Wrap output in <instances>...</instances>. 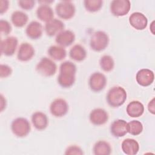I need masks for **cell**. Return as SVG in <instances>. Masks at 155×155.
I'll list each match as a JSON object with an SVG mask.
<instances>
[{"mask_svg": "<svg viewBox=\"0 0 155 155\" xmlns=\"http://www.w3.org/2000/svg\"><path fill=\"white\" fill-rule=\"evenodd\" d=\"M55 11L56 15L60 18L64 20H68L74 16L76 8L71 1H62L56 4Z\"/></svg>", "mask_w": 155, "mask_h": 155, "instance_id": "8992f818", "label": "cell"}, {"mask_svg": "<svg viewBox=\"0 0 155 155\" xmlns=\"http://www.w3.org/2000/svg\"><path fill=\"white\" fill-rule=\"evenodd\" d=\"M99 65L103 71L110 72L114 68V61L111 56L104 55L99 60Z\"/></svg>", "mask_w": 155, "mask_h": 155, "instance_id": "4316f807", "label": "cell"}, {"mask_svg": "<svg viewBox=\"0 0 155 155\" xmlns=\"http://www.w3.org/2000/svg\"><path fill=\"white\" fill-rule=\"evenodd\" d=\"M69 56L75 61L81 62L87 57V51L85 48L80 44L74 45L69 51Z\"/></svg>", "mask_w": 155, "mask_h": 155, "instance_id": "603a6c76", "label": "cell"}, {"mask_svg": "<svg viewBox=\"0 0 155 155\" xmlns=\"http://www.w3.org/2000/svg\"><path fill=\"white\" fill-rule=\"evenodd\" d=\"M84 154L82 150L78 146L76 145H73L68 147L65 151V154L66 155H72V154H78L82 155Z\"/></svg>", "mask_w": 155, "mask_h": 155, "instance_id": "4dcf8cb0", "label": "cell"}, {"mask_svg": "<svg viewBox=\"0 0 155 155\" xmlns=\"http://www.w3.org/2000/svg\"><path fill=\"white\" fill-rule=\"evenodd\" d=\"M35 4V1L33 0H20L18 1L19 6L23 10H30Z\"/></svg>", "mask_w": 155, "mask_h": 155, "instance_id": "1f68e13d", "label": "cell"}, {"mask_svg": "<svg viewBox=\"0 0 155 155\" xmlns=\"http://www.w3.org/2000/svg\"><path fill=\"white\" fill-rule=\"evenodd\" d=\"M0 97H1V99H0V101H1V111L2 112L5 108L7 102H6L5 99L4 97V96L2 94L0 95Z\"/></svg>", "mask_w": 155, "mask_h": 155, "instance_id": "d590c367", "label": "cell"}, {"mask_svg": "<svg viewBox=\"0 0 155 155\" xmlns=\"http://www.w3.org/2000/svg\"><path fill=\"white\" fill-rule=\"evenodd\" d=\"M89 119L90 122L94 125H102L108 121V114L104 109L97 108L90 112Z\"/></svg>", "mask_w": 155, "mask_h": 155, "instance_id": "4fadbf2b", "label": "cell"}, {"mask_svg": "<svg viewBox=\"0 0 155 155\" xmlns=\"http://www.w3.org/2000/svg\"><path fill=\"white\" fill-rule=\"evenodd\" d=\"M126 90L120 86H114L107 93L106 99L108 104L114 108L122 105L127 100Z\"/></svg>", "mask_w": 155, "mask_h": 155, "instance_id": "7a4b0ae2", "label": "cell"}, {"mask_svg": "<svg viewBox=\"0 0 155 155\" xmlns=\"http://www.w3.org/2000/svg\"><path fill=\"white\" fill-rule=\"evenodd\" d=\"M9 7V1L7 0L0 1V13L2 15L5 13Z\"/></svg>", "mask_w": 155, "mask_h": 155, "instance_id": "836d02e7", "label": "cell"}, {"mask_svg": "<svg viewBox=\"0 0 155 155\" xmlns=\"http://www.w3.org/2000/svg\"><path fill=\"white\" fill-rule=\"evenodd\" d=\"M36 70L39 74L43 76L50 77L56 73L57 65L52 59L44 57L41 58L36 65Z\"/></svg>", "mask_w": 155, "mask_h": 155, "instance_id": "5b68a950", "label": "cell"}, {"mask_svg": "<svg viewBox=\"0 0 155 155\" xmlns=\"http://www.w3.org/2000/svg\"><path fill=\"white\" fill-rule=\"evenodd\" d=\"M28 20V15L22 11H15L11 16L12 22L16 27H24L27 23Z\"/></svg>", "mask_w": 155, "mask_h": 155, "instance_id": "484cf974", "label": "cell"}, {"mask_svg": "<svg viewBox=\"0 0 155 155\" xmlns=\"http://www.w3.org/2000/svg\"><path fill=\"white\" fill-rule=\"evenodd\" d=\"M109 41V37L105 31L101 30L96 31L91 36L90 46L95 51H101L108 47Z\"/></svg>", "mask_w": 155, "mask_h": 155, "instance_id": "3957f363", "label": "cell"}, {"mask_svg": "<svg viewBox=\"0 0 155 155\" xmlns=\"http://www.w3.org/2000/svg\"><path fill=\"white\" fill-rule=\"evenodd\" d=\"M136 80L139 85L142 87H148L152 84L154 80L153 71L148 68L139 70L136 75Z\"/></svg>", "mask_w": 155, "mask_h": 155, "instance_id": "8fae6325", "label": "cell"}, {"mask_svg": "<svg viewBox=\"0 0 155 155\" xmlns=\"http://www.w3.org/2000/svg\"><path fill=\"white\" fill-rule=\"evenodd\" d=\"M130 24L136 30H144L148 24L147 17L140 12H134L129 17Z\"/></svg>", "mask_w": 155, "mask_h": 155, "instance_id": "5bb4252c", "label": "cell"}, {"mask_svg": "<svg viewBox=\"0 0 155 155\" xmlns=\"http://www.w3.org/2000/svg\"><path fill=\"white\" fill-rule=\"evenodd\" d=\"M76 66L71 61L63 62L59 67L58 83L63 88H70L73 85L76 80Z\"/></svg>", "mask_w": 155, "mask_h": 155, "instance_id": "6da1fadb", "label": "cell"}, {"mask_svg": "<svg viewBox=\"0 0 155 155\" xmlns=\"http://www.w3.org/2000/svg\"><path fill=\"white\" fill-rule=\"evenodd\" d=\"M31 122L33 127L38 130H45L48 124L47 115L41 111H36L31 115Z\"/></svg>", "mask_w": 155, "mask_h": 155, "instance_id": "d6986e66", "label": "cell"}, {"mask_svg": "<svg viewBox=\"0 0 155 155\" xmlns=\"http://www.w3.org/2000/svg\"><path fill=\"white\" fill-rule=\"evenodd\" d=\"M121 148L124 154L135 155L139 152V144L135 139L127 138L122 141Z\"/></svg>", "mask_w": 155, "mask_h": 155, "instance_id": "44dd1931", "label": "cell"}, {"mask_svg": "<svg viewBox=\"0 0 155 155\" xmlns=\"http://www.w3.org/2000/svg\"><path fill=\"white\" fill-rule=\"evenodd\" d=\"M68 111V104L62 98L54 99L50 104V111L51 114L56 117H61L65 116Z\"/></svg>", "mask_w": 155, "mask_h": 155, "instance_id": "9c48e42d", "label": "cell"}, {"mask_svg": "<svg viewBox=\"0 0 155 155\" xmlns=\"http://www.w3.org/2000/svg\"><path fill=\"white\" fill-rule=\"evenodd\" d=\"M75 41V35L70 30H64L56 35L55 41L59 46L65 47L71 45Z\"/></svg>", "mask_w": 155, "mask_h": 155, "instance_id": "9a60e30c", "label": "cell"}, {"mask_svg": "<svg viewBox=\"0 0 155 155\" xmlns=\"http://www.w3.org/2000/svg\"><path fill=\"white\" fill-rule=\"evenodd\" d=\"M107 78L103 73L94 72L89 78L88 85L91 90L97 93L105 88L107 83Z\"/></svg>", "mask_w": 155, "mask_h": 155, "instance_id": "52a82bcc", "label": "cell"}, {"mask_svg": "<svg viewBox=\"0 0 155 155\" xmlns=\"http://www.w3.org/2000/svg\"><path fill=\"white\" fill-rule=\"evenodd\" d=\"M35 50L32 45L28 42L22 43L18 48L17 58L21 62H27L35 56Z\"/></svg>", "mask_w": 155, "mask_h": 155, "instance_id": "7c38bea8", "label": "cell"}, {"mask_svg": "<svg viewBox=\"0 0 155 155\" xmlns=\"http://www.w3.org/2000/svg\"><path fill=\"white\" fill-rule=\"evenodd\" d=\"M126 111L130 117H138L143 114L144 106L139 101H133L127 105Z\"/></svg>", "mask_w": 155, "mask_h": 155, "instance_id": "7402d4cb", "label": "cell"}, {"mask_svg": "<svg viewBox=\"0 0 155 155\" xmlns=\"http://www.w3.org/2000/svg\"><path fill=\"white\" fill-rule=\"evenodd\" d=\"M18 44L16 37L8 36L1 42V53L7 56H11L15 53Z\"/></svg>", "mask_w": 155, "mask_h": 155, "instance_id": "30bf717a", "label": "cell"}, {"mask_svg": "<svg viewBox=\"0 0 155 155\" xmlns=\"http://www.w3.org/2000/svg\"><path fill=\"white\" fill-rule=\"evenodd\" d=\"M154 21H153L152 22H151V25H150V31H151V32L152 33V34L153 35H154Z\"/></svg>", "mask_w": 155, "mask_h": 155, "instance_id": "8d00e7d4", "label": "cell"}, {"mask_svg": "<svg viewBox=\"0 0 155 155\" xmlns=\"http://www.w3.org/2000/svg\"><path fill=\"white\" fill-rule=\"evenodd\" d=\"M93 151L94 155H109L111 153V147L108 142L99 140L94 145Z\"/></svg>", "mask_w": 155, "mask_h": 155, "instance_id": "d4e9b609", "label": "cell"}, {"mask_svg": "<svg viewBox=\"0 0 155 155\" xmlns=\"http://www.w3.org/2000/svg\"><path fill=\"white\" fill-rule=\"evenodd\" d=\"M43 33V27L42 24L36 21L30 22L26 27L25 33L27 37L31 39H38L40 38Z\"/></svg>", "mask_w": 155, "mask_h": 155, "instance_id": "e0dca14e", "label": "cell"}, {"mask_svg": "<svg viewBox=\"0 0 155 155\" xmlns=\"http://www.w3.org/2000/svg\"><path fill=\"white\" fill-rule=\"evenodd\" d=\"M143 131L142 124L137 120H133L127 123V132L133 136L140 134Z\"/></svg>", "mask_w": 155, "mask_h": 155, "instance_id": "83f0119b", "label": "cell"}, {"mask_svg": "<svg viewBox=\"0 0 155 155\" xmlns=\"http://www.w3.org/2000/svg\"><path fill=\"white\" fill-rule=\"evenodd\" d=\"M154 102H155L154 97H153L149 102V103L148 104V110L153 114H154V113H155V104H154Z\"/></svg>", "mask_w": 155, "mask_h": 155, "instance_id": "e575fe53", "label": "cell"}, {"mask_svg": "<svg viewBox=\"0 0 155 155\" xmlns=\"http://www.w3.org/2000/svg\"><path fill=\"white\" fill-rule=\"evenodd\" d=\"M65 27L64 22L58 19H53L45 23L44 29L47 35L53 36L58 35L64 30Z\"/></svg>", "mask_w": 155, "mask_h": 155, "instance_id": "2e32d148", "label": "cell"}, {"mask_svg": "<svg viewBox=\"0 0 155 155\" xmlns=\"http://www.w3.org/2000/svg\"><path fill=\"white\" fill-rule=\"evenodd\" d=\"M0 30L1 33L8 35L12 31V26L10 22L6 20H0Z\"/></svg>", "mask_w": 155, "mask_h": 155, "instance_id": "f546056e", "label": "cell"}, {"mask_svg": "<svg viewBox=\"0 0 155 155\" xmlns=\"http://www.w3.org/2000/svg\"><path fill=\"white\" fill-rule=\"evenodd\" d=\"M12 73V68L6 64L0 65V77L1 78H5L10 76Z\"/></svg>", "mask_w": 155, "mask_h": 155, "instance_id": "d6a6232c", "label": "cell"}, {"mask_svg": "<svg viewBox=\"0 0 155 155\" xmlns=\"http://www.w3.org/2000/svg\"><path fill=\"white\" fill-rule=\"evenodd\" d=\"M47 53L51 59L55 61H62L66 58L67 51L64 47L59 45H51L48 50Z\"/></svg>", "mask_w": 155, "mask_h": 155, "instance_id": "cb8c5ba5", "label": "cell"}, {"mask_svg": "<svg viewBox=\"0 0 155 155\" xmlns=\"http://www.w3.org/2000/svg\"><path fill=\"white\" fill-rule=\"evenodd\" d=\"M36 16L39 20L48 22L53 19L54 12L52 8L48 4H43L38 7Z\"/></svg>", "mask_w": 155, "mask_h": 155, "instance_id": "ffe728a7", "label": "cell"}, {"mask_svg": "<svg viewBox=\"0 0 155 155\" xmlns=\"http://www.w3.org/2000/svg\"><path fill=\"white\" fill-rule=\"evenodd\" d=\"M11 130L16 136L24 137L30 133L31 126L29 121L26 118L19 117L15 119L12 121Z\"/></svg>", "mask_w": 155, "mask_h": 155, "instance_id": "277c9868", "label": "cell"}, {"mask_svg": "<svg viewBox=\"0 0 155 155\" xmlns=\"http://www.w3.org/2000/svg\"><path fill=\"white\" fill-rule=\"evenodd\" d=\"M110 132L116 137L124 136L127 132V122L123 119L114 120L110 126Z\"/></svg>", "mask_w": 155, "mask_h": 155, "instance_id": "ac0fdd59", "label": "cell"}, {"mask_svg": "<svg viewBox=\"0 0 155 155\" xmlns=\"http://www.w3.org/2000/svg\"><path fill=\"white\" fill-rule=\"evenodd\" d=\"M131 2L128 0H113L110 4L111 13L115 16H124L128 13Z\"/></svg>", "mask_w": 155, "mask_h": 155, "instance_id": "ba28073f", "label": "cell"}, {"mask_svg": "<svg viewBox=\"0 0 155 155\" xmlns=\"http://www.w3.org/2000/svg\"><path fill=\"white\" fill-rule=\"evenodd\" d=\"M103 1L102 0H85L84 1V7L89 12H96L102 7Z\"/></svg>", "mask_w": 155, "mask_h": 155, "instance_id": "f1b7e54d", "label": "cell"}]
</instances>
